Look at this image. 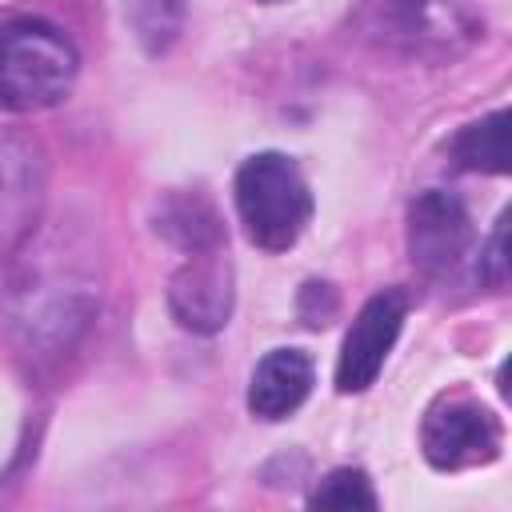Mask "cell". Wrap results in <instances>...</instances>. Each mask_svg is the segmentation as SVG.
<instances>
[{"label":"cell","mask_w":512,"mask_h":512,"mask_svg":"<svg viewBox=\"0 0 512 512\" xmlns=\"http://www.w3.org/2000/svg\"><path fill=\"white\" fill-rule=\"evenodd\" d=\"M312 392V360L300 348H272L248 380V412L260 420H284Z\"/></svg>","instance_id":"9"},{"label":"cell","mask_w":512,"mask_h":512,"mask_svg":"<svg viewBox=\"0 0 512 512\" xmlns=\"http://www.w3.org/2000/svg\"><path fill=\"white\" fill-rule=\"evenodd\" d=\"M472 248V220L452 192H420L408 208V256L420 276H452Z\"/></svg>","instance_id":"5"},{"label":"cell","mask_w":512,"mask_h":512,"mask_svg":"<svg viewBox=\"0 0 512 512\" xmlns=\"http://www.w3.org/2000/svg\"><path fill=\"white\" fill-rule=\"evenodd\" d=\"M404 312H408V296L400 288L376 292L356 312V320L344 336L340 360H336V388L340 392H364L380 376V368H384V360H388V352L400 336Z\"/></svg>","instance_id":"6"},{"label":"cell","mask_w":512,"mask_h":512,"mask_svg":"<svg viewBox=\"0 0 512 512\" xmlns=\"http://www.w3.org/2000/svg\"><path fill=\"white\" fill-rule=\"evenodd\" d=\"M40 160L20 136L0 132V256L12 252L40 212Z\"/></svg>","instance_id":"8"},{"label":"cell","mask_w":512,"mask_h":512,"mask_svg":"<svg viewBox=\"0 0 512 512\" xmlns=\"http://www.w3.org/2000/svg\"><path fill=\"white\" fill-rule=\"evenodd\" d=\"M124 16L144 44V52L160 56L176 44L184 24V0H124Z\"/></svg>","instance_id":"12"},{"label":"cell","mask_w":512,"mask_h":512,"mask_svg":"<svg viewBox=\"0 0 512 512\" xmlns=\"http://www.w3.org/2000/svg\"><path fill=\"white\" fill-rule=\"evenodd\" d=\"M264 4H276V0H264Z\"/></svg>","instance_id":"15"},{"label":"cell","mask_w":512,"mask_h":512,"mask_svg":"<svg viewBox=\"0 0 512 512\" xmlns=\"http://www.w3.org/2000/svg\"><path fill=\"white\" fill-rule=\"evenodd\" d=\"M500 440H504L500 420L468 396H448V400L432 404L428 416H424V432H420L424 456L440 472H456V468L496 460Z\"/></svg>","instance_id":"4"},{"label":"cell","mask_w":512,"mask_h":512,"mask_svg":"<svg viewBox=\"0 0 512 512\" xmlns=\"http://www.w3.org/2000/svg\"><path fill=\"white\" fill-rule=\"evenodd\" d=\"M76 80L72 40L44 20H12L0 28V104L40 112L64 100Z\"/></svg>","instance_id":"2"},{"label":"cell","mask_w":512,"mask_h":512,"mask_svg":"<svg viewBox=\"0 0 512 512\" xmlns=\"http://www.w3.org/2000/svg\"><path fill=\"white\" fill-rule=\"evenodd\" d=\"M156 232H164L172 244H180L188 256L192 252H204V248H220L224 244V224L216 216V208L204 200V196H172L164 200L160 216H156Z\"/></svg>","instance_id":"10"},{"label":"cell","mask_w":512,"mask_h":512,"mask_svg":"<svg viewBox=\"0 0 512 512\" xmlns=\"http://www.w3.org/2000/svg\"><path fill=\"white\" fill-rule=\"evenodd\" d=\"M236 212L256 248H292L312 220V192L296 160H288L284 152L248 156L236 172Z\"/></svg>","instance_id":"1"},{"label":"cell","mask_w":512,"mask_h":512,"mask_svg":"<svg viewBox=\"0 0 512 512\" xmlns=\"http://www.w3.org/2000/svg\"><path fill=\"white\" fill-rule=\"evenodd\" d=\"M508 124H512V116H508V108H500V112L460 128V136L452 140V160L468 172L504 176L512 168V160H508Z\"/></svg>","instance_id":"11"},{"label":"cell","mask_w":512,"mask_h":512,"mask_svg":"<svg viewBox=\"0 0 512 512\" xmlns=\"http://www.w3.org/2000/svg\"><path fill=\"white\" fill-rule=\"evenodd\" d=\"M356 20L368 40L408 56L444 52L452 48V36L472 32L452 0H364Z\"/></svg>","instance_id":"3"},{"label":"cell","mask_w":512,"mask_h":512,"mask_svg":"<svg viewBox=\"0 0 512 512\" xmlns=\"http://www.w3.org/2000/svg\"><path fill=\"white\" fill-rule=\"evenodd\" d=\"M476 268H480V276H488L492 284H504V268H508V260H504V220H500V228H496V236H492L484 260H480Z\"/></svg>","instance_id":"14"},{"label":"cell","mask_w":512,"mask_h":512,"mask_svg":"<svg viewBox=\"0 0 512 512\" xmlns=\"http://www.w3.org/2000/svg\"><path fill=\"white\" fill-rule=\"evenodd\" d=\"M312 508H376V492L360 468H336L308 496Z\"/></svg>","instance_id":"13"},{"label":"cell","mask_w":512,"mask_h":512,"mask_svg":"<svg viewBox=\"0 0 512 512\" xmlns=\"http://www.w3.org/2000/svg\"><path fill=\"white\" fill-rule=\"evenodd\" d=\"M172 316L192 332H220L232 316V268L220 248L192 252L168 288Z\"/></svg>","instance_id":"7"}]
</instances>
